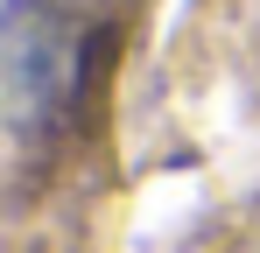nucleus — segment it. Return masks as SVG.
Masks as SVG:
<instances>
[{
  "label": "nucleus",
  "mask_w": 260,
  "mask_h": 253,
  "mask_svg": "<svg viewBox=\"0 0 260 253\" xmlns=\"http://www.w3.org/2000/svg\"><path fill=\"white\" fill-rule=\"evenodd\" d=\"M91 21L56 0H7L0 7V120L14 169L43 162L71 126L91 84Z\"/></svg>",
  "instance_id": "1"
}]
</instances>
